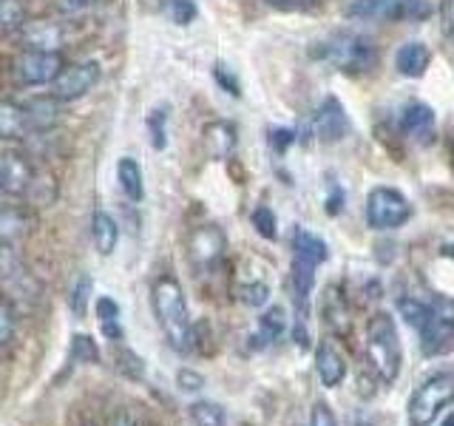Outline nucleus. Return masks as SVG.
<instances>
[{"label":"nucleus","instance_id":"f3484780","mask_svg":"<svg viewBox=\"0 0 454 426\" xmlns=\"http://www.w3.org/2000/svg\"><path fill=\"white\" fill-rule=\"evenodd\" d=\"M395 66H397V71H401L403 77L418 80L432 66V49L426 46V43H420V40H409V43H403L401 49H397Z\"/></svg>","mask_w":454,"mask_h":426},{"label":"nucleus","instance_id":"c85d7f7f","mask_svg":"<svg viewBox=\"0 0 454 426\" xmlns=\"http://www.w3.org/2000/svg\"><path fill=\"white\" fill-rule=\"evenodd\" d=\"M89 302H91V279L89 276H80L74 288H71L68 307H71V312H74L77 319H82L85 310H89Z\"/></svg>","mask_w":454,"mask_h":426},{"label":"nucleus","instance_id":"58836bf2","mask_svg":"<svg viewBox=\"0 0 454 426\" xmlns=\"http://www.w3.org/2000/svg\"><path fill=\"white\" fill-rule=\"evenodd\" d=\"M213 77H216V83L222 85V89H224L227 94H233V97L241 94V91H239V80H236L224 66H216V71H213Z\"/></svg>","mask_w":454,"mask_h":426},{"label":"nucleus","instance_id":"c03bdc74","mask_svg":"<svg viewBox=\"0 0 454 426\" xmlns=\"http://www.w3.org/2000/svg\"><path fill=\"white\" fill-rule=\"evenodd\" d=\"M4 196H6V191H4V179H0V202H4Z\"/></svg>","mask_w":454,"mask_h":426},{"label":"nucleus","instance_id":"79ce46f5","mask_svg":"<svg viewBox=\"0 0 454 426\" xmlns=\"http://www.w3.org/2000/svg\"><path fill=\"white\" fill-rule=\"evenodd\" d=\"M114 426H134V423L128 415H117V418H114Z\"/></svg>","mask_w":454,"mask_h":426},{"label":"nucleus","instance_id":"c9c22d12","mask_svg":"<svg viewBox=\"0 0 454 426\" xmlns=\"http://www.w3.org/2000/svg\"><path fill=\"white\" fill-rule=\"evenodd\" d=\"M293 142H295L293 128H273V131H270V146H273L276 154H284L293 146Z\"/></svg>","mask_w":454,"mask_h":426},{"label":"nucleus","instance_id":"f8f14e48","mask_svg":"<svg viewBox=\"0 0 454 426\" xmlns=\"http://www.w3.org/2000/svg\"><path fill=\"white\" fill-rule=\"evenodd\" d=\"M224 248H227L224 233L219 231L216 225L196 227V231L191 233V241H188L191 259H193L196 267H202V270L216 267V262L224 256Z\"/></svg>","mask_w":454,"mask_h":426},{"label":"nucleus","instance_id":"9d476101","mask_svg":"<svg viewBox=\"0 0 454 426\" xmlns=\"http://www.w3.org/2000/svg\"><path fill=\"white\" fill-rule=\"evenodd\" d=\"M349 117H347V108L340 106L338 97H324L318 108L312 111V131H316L318 139L324 142H338L349 134Z\"/></svg>","mask_w":454,"mask_h":426},{"label":"nucleus","instance_id":"393cba45","mask_svg":"<svg viewBox=\"0 0 454 426\" xmlns=\"http://www.w3.org/2000/svg\"><path fill=\"white\" fill-rule=\"evenodd\" d=\"M26 23H28L26 0H0V32L18 35Z\"/></svg>","mask_w":454,"mask_h":426},{"label":"nucleus","instance_id":"20e7f679","mask_svg":"<svg viewBox=\"0 0 454 426\" xmlns=\"http://www.w3.org/2000/svg\"><path fill=\"white\" fill-rule=\"evenodd\" d=\"M366 361L372 373L383 383H395L403 367V347L397 335V324L389 312L378 310L366 321Z\"/></svg>","mask_w":454,"mask_h":426},{"label":"nucleus","instance_id":"423d86ee","mask_svg":"<svg viewBox=\"0 0 454 426\" xmlns=\"http://www.w3.org/2000/svg\"><path fill=\"white\" fill-rule=\"evenodd\" d=\"M411 219V202L406 193L389 185H378L366 196V225L372 231H395Z\"/></svg>","mask_w":454,"mask_h":426},{"label":"nucleus","instance_id":"2eb2a0df","mask_svg":"<svg viewBox=\"0 0 454 426\" xmlns=\"http://www.w3.org/2000/svg\"><path fill=\"white\" fill-rule=\"evenodd\" d=\"M401 131L415 139V142H429L434 139L437 134V117H434V108L429 103H420V99H415V103H409L403 111H401Z\"/></svg>","mask_w":454,"mask_h":426},{"label":"nucleus","instance_id":"ddd939ff","mask_svg":"<svg viewBox=\"0 0 454 426\" xmlns=\"http://www.w3.org/2000/svg\"><path fill=\"white\" fill-rule=\"evenodd\" d=\"M28 137H37L28 106L18 99H0V139L20 142Z\"/></svg>","mask_w":454,"mask_h":426},{"label":"nucleus","instance_id":"f704fd0d","mask_svg":"<svg viewBox=\"0 0 454 426\" xmlns=\"http://www.w3.org/2000/svg\"><path fill=\"white\" fill-rule=\"evenodd\" d=\"M165 122H168V114L165 111H153L151 117H148V128H151V137H153V148L156 151L165 148V142H168V128H165Z\"/></svg>","mask_w":454,"mask_h":426},{"label":"nucleus","instance_id":"37998d69","mask_svg":"<svg viewBox=\"0 0 454 426\" xmlns=\"http://www.w3.org/2000/svg\"><path fill=\"white\" fill-rule=\"evenodd\" d=\"M443 426H454V412H451V415H449V418L443 421Z\"/></svg>","mask_w":454,"mask_h":426},{"label":"nucleus","instance_id":"2f4dec72","mask_svg":"<svg viewBox=\"0 0 454 426\" xmlns=\"http://www.w3.org/2000/svg\"><path fill=\"white\" fill-rule=\"evenodd\" d=\"M14 330H18V316H14V307L6 298H0V347H6L14 338Z\"/></svg>","mask_w":454,"mask_h":426},{"label":"nucleus","instance_id":"a211bd4d","mask_svg":"<svg viewBox=\"0 0 454 426\" xmlns=\"http://www.w3.org/2000/svg\"><path fill=\"white\" fill-rule=\"evenodd\" d=\"M32 231V217L18 205H0V245L14 248Z\"/></svg>","mask_w":454,"mask_h":426},{"label":"nucleus","instance_id":"72a5a7b5","mask_svg":"<svg viewBox=\"0 0 454 426\" xmlns=\"http://www.w3.org/2000/svg\"><path fill=\"white\" fill-rule=\"evenodd\" d=\"M253 227L259 231V236H264V239H276V213L270 210L267 205H259L253 210Z\"/></svg>","mask_w":454,"mask_h":426},{"label":"nucleus","instance_id":"ea45409f","mask_svg":"<svg viewBox=\"0 0 454 426\" xmlns=\"http://www.w3.org/2000/svg\"><path fill=\"white\" fill-rule=\"evenodd\" d=\"M440 20H443V35L454 40V0H443L440 6Z\"/></svg>","mask_w":454,"mask_h":426},{"label":"nucleus","instance_id":"6e6552de","mask_svg":"<svg viewBox=\"0 0 454 426\" xmlns=\"http://www.w3.org/2000/svg\"><path fill=\"white\" fill-rule=\"evenodd\" d=\"M426 0H352L344 14L355 23H389L426 14Z\"/></svg>","mask_w":454,"mask_h":426},{"label":"nucleus","instance_id":"6ab92c4d","mask_svg":"<svg viewBox=\"0 0 454 426\" xmlns=\"http://www.w3.org/2000/svg\"><path fill=\"white\" fill-rule=\"evenodd\" d=\"M326 256H330V248L321 236H316L307 227H295L293 233V259H301L307 264H324Z\"/></svg>","mask_w":454,"mask_h":426},{"label":"nucleus","instance_id":"e433bc0d","mask_svg":"<svg viewBox=\"0 0 454 426\" xmlns=\"http://www.w3.org/2000/svg\"><path fill=\"white\" fill-rule=\"evenodd\" d=\"M176 383H179V390H182V392H196V390H202V387H205V378L199 375V373H193V369H179Z\"/></svg>","mask_w":454,"mask_h":426},{"label":"nucleus","instance_id":"a18cd8bd","mask_svg":"<svg viewBox=\"0 0 454 426\" xmlns=\"http://www.w3.org/2000/svg\"><path fill=\"white\" fill-rule=\"evenodd\" d=\"M82 426H91V423H82Z\"/></svg>","mask_w":454,"mask_h":426},{"label":"nucleus","instance_id":"dca6fc26","mask_svg":"<svg viewBox=\"0 0 454 426\" xmlns=\"http://www.w3.org/2000/svg\"><path fill=\"white\" fill-rule=\"evenodd\" d=\"M18 35L26 49L60 51L66 43V26L57 20H28Z\"/></svg>","mask_w":454,"mask_h":426},{"label":"nucleus","instance_id":"0eeeda50","mask_svg":"<svg viewBox=\"0 0 454 426\" xmlns=\"http://www.w3.org/2000/svg\"><path fill=\"white\" fill-rule=\"evenodd\" d=\"M66 68L60 51H37L23 49L12 63V77L23 89H35V85H51L54 77Z\"/></svg>","mask_w":454,"mask_h":426},{"label":"nucleus","instance_id":"4c0bfd02","mask_svg":"<svg viewBox=\"0 0 454 426\" xmlns=\"http://www.w3.org/2000/svg\"><path fill=\"white\" fill-rule=\"evenodd\" d=\"M309 426H338L333 409L326 406L324 401H318L316 406H312V415H309Z\"/></svg>","mask_w":454,"mask_h":426},{"label":"nucleus","instance_id":"f257e3e1","mask_svg":"<svg viewBox=\"0 0 454 426\" xmlns=\"http://www.w3.org/2000/svg\"><path fill=\"white\" fill-rule=\"evenodd\" d=\"M401 316L420 333V352L426 359L454 350V298L434 296L432 302L401 298Z\"/></svg>","mask_w":454,"mask_h":426},{"label":"nucleus","instance_id":"f03ea898","mask_svg":"<svg viewBox=\"0 0 454 426\" xmlns=\"http://www.w3.org/2000/svg\"><path fill=\"white\" fill-rule=\"evenodd\" d=\"M151 304H153V316L160 321L168 344L176 352H191L196 333H193L191 310H188V302H184L182 284L174 276H160L151 288Z\"/></svg>","mask_w":454,"mask_h":426},{"label":"nucleus","instance_id":"aec40b11","mask_svg":"<svg viewBox=\"0 0 454 426\" xmlns=\"http://www.w3.org/2000/svg\"><path fill=\"white\" fill-rule=\"evenodd\" d=\"M117 182H120V191L125 193L128 202H142L145 199V179H142V168L134 156H122L117 162Z\"/></svg>","mask_w":454,"mask_h":426},{"label":"nucleus","instance_id":"a878e982","mask_svg":"<svg viewBox=\"0 0 454 426\" xmlns=\"http://www.w3.org/2000/svg\"><path fill=\"white\" fill-rule=\"evenodd\" d=\"M97 319L103 324V333L114 341L122 338V327H120V304L114 302L111 296H99L97 298Z\"/></svg>","mask_w":454,"mask_h":426},{"label":"nucleus","instance_id":"412c9836","mask_svg":"<svg viewBox=\"0 0 454 426\" xmlns=\"http://www.w3.org/2000/svg\"><path fill=\"white\" fill-rule=\"evenodd\" d=\"M91 239H94V248H97L99 256H111L114 250H117L120 225L114 222L111 213L94 210V217H91Z\"/></svg>","mask_w":454,"mask_h":426},{"label":"nucleus","instance_id":"5701e85b","mask_svg":"<svg viewBox=\"0 0 454 426\" xmlns=\"http://www.w3.org/2000/svg\"><path fill=\"white\" fill-rule=\"evenodd\" d=\"M0 281L14 290H23L28 284V270L20 256L14 253V248L9 245H0Z\"/></svg>","mask_w":454,"mask_h":426},{"label":"nucleus","instance_id":"1a4fd4ad","mask_svg":"<svg viewBox=\"0 0 454 426\" xmlns=\"http://www.w3.org/2000/svg\"><path fill=\"white\" fill-rule=\"evenodd\" d=\"M99 77H103V68H99L97 60L71 63L54 77V83L49 85V94L54 99H60V103H74V99L85 97L94 89Z\"/></svg>","mask_w":454,"mask_h":426},{"label":"nucleus","instance_id":"c756f323","mask_svg":"<svg viewBox=\"0 0 454 426\" xmlns=\"http://www.w3.org/2000/svg\"><path fill=\"white\" fill-rule=\"evenodd\" d=\"M196 14L199 9L193 0H168V18L176 26H191L196 20Z\"/></svg>","mask_w":454,"mask_h":426},{"label":"nucleus","instance_id":"7c9ffc66","mask_svg":"<svg viewBox=\"0 0 454 426\" xmlns=\"http://www.w3.org/2000/svg\"><path fill=\"white\" fill-rule=\"evenodd\" d=\"M71 355H74L77 364H97L99 361L97 344L89 335H74V338H71Z\"/></svg>","mask_w":454,"mask_h":426},{"label":"nucleus","instance_id":"473e14b6","mask_svg":"<svg viewBox=\"0 0 454 426\" xmlns=\"http://www.w3.org/2000/svg\"><path fill=\"white\" fill-rule=\"evenodd\" d=\"M239 298L250 307H264L267 298H270V288L264 281H250V284H241L239 288Z\"/></svg>","mask_w":454,"mask_h":426},{"label":"nucleus","instance_id":"cd10ccee","mask_svg":"<svg viewBox=\"0 0 454 426\" xmlns=\"http://www.w3.org/2000/svg\"><path fill=\"white\" fill-rule=\"evenodd\" d=\"M191 418L196 426H224V409L219 404L199 401L191 406Z\"/></svg>","mask_w":454,"mask_h":426},{"label":"nucleus","instance_id":"4be33fe9","mask_svg":"<svg viewBox=\"0 0 454 426\" xmlns=\"http://www.w3.org/2000/svg\"><path fill=\"white\" fill-rule=\"evenodd\" d=\"M205 146H207V154L213 156V160H227L236 148V128L224 120L210 122L205 128Z\"/></svg>","mask_w":454,"mask_h":426},{"label":"nucleus","instance_id":"a19ab883","mask_svg":"<svg viewBox=\"0 0 454 426\" xmlns=\"http://www.w3.org/2000/svg\"><path fill=\"white\" fill-rule=\"evenodd\" d=\"M57 4H60V9H66V12H82V9L94 6V0H57Z\"/></svg>","mask_w":454,"mask_h":426},{"label":"nucleus","instance_id":"b1692460","mask_svg":"<svg viewBox=\"0 0 454 426\" xmlns=\"http://www.w3.org/2000/svg\"><path fill=\"white\" fill-rule=\"evenodd\" d=\"M324 319L333 327V333H338V335L349 333V310H347V302L338 288H330L324 293Z\"/></svg>","mask_w":454,"mask_h":426},{"label":"nucleus","instance_id":"9b49d317","mask_svg":"<svg viewBox=\"0 0 454 426\" xmlns=\"http://www.w3.org/2000/svg\"><path fill=\"white\" fill-rule=\"evenodd\" d=\"M0 179H4V191L9 196H26L35 188V165L23 151H6L0 156Z\"/></svg>","mask_w":454,"mask_h":426},{"label":"nucleus","instance_id":"39448f33","mask_svg":"<svg viewBox=\"0 0 454 426\" xmlns=\"http://www.w3.org/2000/svg\"><path fill=\"white\" fill-rule=\"evenodd\" d=\"M454 404V375L434 373L420 381L409 398V423L411 426H432L446 406Z\"/></svg>","mask_w":454,"mask_h":426},{"label":"nucleus","instance_id":"4468645a","mask_svg":"<svg viewBox=\"0 0 454 426\" xmlns=\"http://www.w3.org/2000/svg\"><path fill=\"white\" fill-rule=\"evenodd\" d=\"M316 369L324 381V387H338V383H344V378L349 373V364H347V355L335 338H324L316 347Z\"/></svg>","mask_w":454,"mask_h":426},{"label":"nucleus","instance_id":"7ed1b4c3","mask_svg":"<svg viewBox=\"0 0 454 426\" xmlns=\"http://www.w3.org/2000/svg\"><path fill=\"white\" fill-rule=\"evenodd\" d=\"M312 57L324 66L340 71V75H366L378 63V46L361 32L340 28V32H333L318 40L312 46Z\"/></svg>","mask_w":454,"mask_h":426},{"label":"nucleus","instance_id":"bb28decb","mask_svg":"<svg viewBox=\"0 0 454 426\" xmlns=\"http://www.w3.org/2000/svg\"><path fill=\"white\" fill-rule=\"evenodd\" d=\"M284 333H287V312H284V307H270L259 319V338L270 344V341H278Z\"/></svg>","mask_w":454,"mask_h":426}]
</instances>
